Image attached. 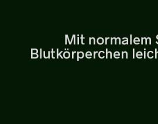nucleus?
Listing matches in <instances>:
<instances>
[{"label":"nucleus","instance_id":"nucleus-1","mask_svg":"<svg viewBox=\"0 0 158 124\" xmlns=\"http://www.w3.org/2000/svg\"><path fill=\"white\" fill-rule=\"evenodd\" d=\"M63 56H64V57L65 59H68V58H69L70 56V54L69 52V51H66V52H64V53H63Z\"/></svg>","mask_w":158,"mask_h":124},{"label":"nucleus","instance_id":"nucleus-2","mask_svg":"<svg viewBox=\"0 0 158 124\" xmlns=\"http://www.w3.org/2000/svg\"><path fill=\"white\" fill-rule=\"evenodd\" d=\"M147 56L149 59H152L153 57V51H149L147 53Z\"/></svg>","mask_w":158,"mask_h":124},{"label":"nucleus","instance_id":"nucleus-3","mask_svg":"<svg viewBox=\"0 0 158 124\" xmlns=\"http://www.w3.org/2000/svg\"><path fill=\"white\" fill-rule=\"evenodd\" d=\"M119 55H120V54H119V53L118 52H115L114 53V56L115 58H116V59H118L119 58Z\"/></svg>","mask_w":158,"mask_h":124},{"label":"nucleus","instance_id":"nucleus-4","mask_svg":"<svg viewBox=\"0 0 158 124\" xmlns=\"http://www.w3.org/2000/svg\"><path fill=\"white\" fill-rule=\"evenodd\" d=\"M124 40L123 41V45H128V38H123Z\"/></svg>","mask_w":158,"mask_h":124},{"label":"nucleus","instance_id":"nucleus-5","mask_svg":"<svg viewBox=\"0 0 158 124\" xmlns=\"http://www.w3.org/2000/svg\"><path fill=\"white\" fill-rule=\"evenodd\" d=\"M142 56V53L141 52H138L137 53H136V57L138 58V59H141Z\"/></svg>","mask_w":158,"mask_h":124},{"label":"nucleus","instance_id":"nucleus-6","mask_svg":"<svg viewBox=\"0 0 158 124\" xmlns=\"http://www.w3.org/2000/svg\"><path fill=\"white\" fill-rule=\"evenodd\" d=\"M158 51L157 49H155V59H157V56H158Z\"/></svg>","mask_w":158,"mask_h":124},{"label":"nucleus","instance_id":"nucleus-7","mask_svg":"<svg viewBox=\"0 0 158 124\" xmlns=\"http://www.w3.org/2000/svg\"><path fill=\"white\" fill-rule=\"evenodd\" d=\"M139 41H140V39L138 38H135L134 40V42H139Z\"/></svg>","mask_w":158,"mask_h":124},{"label":"nucleus","instance_id":"nucleus-8","mask_svg":"<svg viewBox=\"0 0 158 124\" xmlns=\"http://www.w3.org/2000/svg\"><path fill=\"white\" fill-rule=\"evenodd\" d=\"M83 39H85V38H83V35H81V43L83 44V45H85V43H83Z\"/></svg>","mask_w":158,"mask_h":124},{"label":"nucleus","instance_id":"nucleus-9","mask_svg":"<svg viewBox=\"0 0 158 124\" xmlns=\"http://www.w3.org/2000/svg\"><path fill=\"white\" fill-rule=\"evenodd\" d=\"M143 58H146V49H144V53H143Z\"/></svg>","mask_w":158,"mask_h":124},{"label":"nucleus","instance_id":"nucleus-10","mask_svg":"<svg viewBox=\"0 0 158 124\" xmlns=\"http://www.w3.org/2000/svg\"><path fill=\"white\" fill-rule=\"evenodd\" d=\"M108 53H110V52H108L107 49H106V59L108 57Z\"/></svg>","mask_w":158,"mask_h":124},{"label":"nucleus","instance_id":"nucleus-11","mask_svg":"<svg viewBox=\"0 0 158 124\" xmlns=\"http://www.w3.org/2000/svg\"><path fill=\"white\" fill-rule=\"evenodd\" d=\"M130 45L132 44V35H130Z\"/></svg>","mask_w":158,"mask_h":124},{"label":"nucleus","instance_id":"nucleus-12","mask_svg":"<svg viewBox=\"0 0 158 124\" xmlns=\"http://www.w3.org/2000/svg\"><path fill=\"white\" fill-rule=\"evenodd\" d=\"M135 58V49H133V59Z\"/></svg>","mask_w":158,"mask_h":124},{"label":"nucleus","instance_id":"nucleus-13","mask_svg":"<svg viewBox=\"0 0 158 124\" xmlns=\"http://www.w3.org/2000/svg\"><path fill=\"white\" fill-rule=\"evenodd\" d=\"M59 50H58V49H57V59H58L59 58Z\"/></svg>","mask_w":158,"mask_h":124},{"label":"nucleus","instance_id":"nucleus-14","mask_svg":"<svg viewBox=\"0 0 158 124\" xmlns=\"http://www.w3.org/2000/svg\"><path fill=\"white\" fill-rule=\"evenodd\" d=\"M65 44L66 45L67 44V39H68V38H67V35H66V36H65Z\"/></svg>","mask_w":158,"mask_h":124},{"label":"nucleus","instance_id":"nucleus-15","mask_svg":"<svg viewBox=\"0 0 158 124\" xmlns=\"http://www.w3.org/2000/svg\"><path fill=\"white\" fill-rule=\"evenodd\" d=\"M40 59L42 58V49H40Z\"/></svg>","mask_w":158,"mask_h":124},{"label":"nucleus","instance_id":"nucleus-16","mask_svg":"<svg viewBox=\"0 0 158 124\" xmlns=\"http://www.w3.org/2000/svg\"><path fill=\"white\" fill-rule=\"evenodd\" d=\"M148 39H149V45H151V38H148Z\"/></svg>","mask_w":158,"mask_h":124},{"label":"nucleus","instance_id":"nucleus-17","mask_svg":"<svg viewBox=\"0 0 158 124\" xmlns=\"http://www.w3.org/2000/svg\"><path fill=\"white\" fill-rule=\"evenodd\" d=\"M63 52V51H61V52H60V53H59V56H60V57H61V58H62V59H63V57L62 56V55H61V53H62Z\"/></svg>","mask_w":158,"mask_h":124},{"label":"nucleus","instance_id":"nucleus-18","mask_svg":"<svg viewBox=\"0 0 158 124\" xmlns=\"http://www.w3.org/2000/svg\"><path fill=\"white\" fill-rule=\"evenodd\" d=\"M125 53V55H126V59H128V53H127V52H124Z\"/></svg>","mask_w":158,"mask_h":124},{"label":"nucleus","instance_id":"nucleus-19","mask_svg":"<svg viewBox=\"0 0 158 124\" xmlns=\"http://www.w3.org/2000/svg\"><path fill=\"white\" fill-rule=\"evenodd\" d=\"M97 53V51L94 52V59H95V58H96V54Z\"/></svg>","mask_w":158,"mask_h":124},{"label":"nucleus","instance_id":"nucleus-20","mask_svg":"<svg viewBox=\"0 0 158 124\" xmlns=\"http://www.w3.org/2000/svg\"><path fill=\"white\" fill-rule=\"evenodd\" d=\"M145 38V45H147V44H148V42H147L148 38Z\"/></svg>","mask_w":158,"mask_h":124},{"label":"nucleus","instance_id":"nucleus-21","mask_svg":"<svg viewBox=\"0 0 158 124\" xmlns=\"http://www.w3.org/2000/svg\"><path fill=\"white\" fill-rule=\"evenodd\" d=\"M124 52H122V59L124 58Z\"/></svg>","mask_w":158,"mask_h":124},{"label":"nucleus","instance_id":"nucleus-22","mask_svg":"<svg viewBox=\"0 0 158 124\" xmlns=\"http://www.w3.org/2000/svg\"><path fill=\"white\" fill-rule=\"evenodd\" d=\"M75 53H76V52H72V58H73V59H74V54Z\"/></svg>","mask_w":158,"mask_h":124},{"label":"nucleus","instance_id":"nucleus-23","mask_svg":"<svg viewBox=\"0 0 158 124\" xmlns=\"http://www.w3.org/2000/svg\"><path fill=\"white\" fill-rule=\"evenodd\" d=\"M109 39V38H106V45H107V40Z\"/></svg>","mask_w":158,"mask_h":124},{"label":"nucleus","instance_id":"nucleus-24","mask_svg":"<svg viewBox=\"0 0 158 124\" xmlns=\"http://www.w3.org/2000/svg\"><path fill=\"white\" fill-rule=\"evenodd\" d=\"M92 39H93V40H94V43H94V45H95V44H96V39H95V38H93Z\"/></svg>","mask_w":158,"mask_h":124},{"label":"nucleus","instance_id":"nucleus-25","mask_svg":"<svg viewBox=\"0 0 158 124\" xmlns=\"http://www.w3.org/2000/svg\"><path fill=\"white\" fill-rule=\"evenodd\" d=\"M134 43L135 45H138V44H139V42H134Z\"/></svg>","mask_w":158,"mask_h":124},{"label":"nucleus","instance_id":"nucleus-26","mask_svg":"<svg viewBox=\"0 0 158 124\" xmlns=\"http://www.w3.org/2000/svg\"><path fill=\"white\" fill-rule=\"evenodd\" d=\"M76 43V39H75V35H74V44Z\"/></svg>","mask_w":158,"mask_h":124},{"label":"nucleus","instance_id":"nucleus-27","mask_svg":"<svg viewBox=\"0 0 158 124\" xmlns=\"http://www.w3.org/2000/svg\"><path fill=\"white\" fill-rule=\"evenodd\" d=\"M143 39H144V38H141V44H142V45H143Z\"/></svg>","mask_w":158,"mask_h":124},{"label":"nucleus","instance_id":"nucleus-28","mask_svg":"<svg viewBox=\"0 0 158 124\" xmlns=\"http://www.w3.org/2000/svg\"><path fill=\"white\" fill-rule=\"evenodd\" d=\"M44 58H45L46 59V57L45 56V51H44Z\"/></svg>","mask_w":158,"mask_h":124},{"label":"nucleus","instance_id":"nucleus-29","mask_svg":"<svg viewBox=\"0 0 158 124\" xmlns=\"http://www.w3.org/2000/svg\"><path fill=\"white\" fill-rule=\"evenodd\" d=\"M114 38H111V45L113 44V39Z\"/></svg>","mask_w":158,"mask_h":124},{"label":"nucleus","instance_id":"nucleus-30","mask_svg":"<svg viewBox=\"0 0 158 124\" xmlns=\"http://www.w3.org/2000/svg\"><path fill=\"white\" fill-rule=\"evenodd\" d=\"M110 58L111 59L112 58V53H111V52H110Z\"/></svg>","mask_w":158,"mask_h":124},{"label":"nucleus","instance_id":"nucleus-31","mask_svg":"<svg viewBox=\"0 0 158 124\" xmlns=\"http://www.w3.org/2000/svg\"><path fill=\"white\" fill-rule=\"evenodd\" d=\"M91 38H89V44H90V45L91 44Z\"/></svg>","mask_w":158,"mask_h":124},{"label":"nucleus","instance_id":"nucleus-32","mask_svg":"<svg viewBox=\"0 0 158 124\" xmlns=\"http://www.w3.org/2000/svg\"><path fill=\"white\" fill-rule=\"evenodd\" d=\"M77 43H78V45L79 44V37H78V39H77Z\"/></svg>","mask_w":158,"mask_h":124},{"label":"nucleus","instance_id":"nucleus-33","mask_svg":"<svg viewBox=\"0 0 158 124\" xmlns=\"http://www.w3.org/2000/svg\"><path fill=\"white\" fill-rule=\"evenodd\" d=\"M156 38H157V39H158V35H157V36H156Z\"/></svg>","mask_w":158,"mask_h":124}]
</instances>
